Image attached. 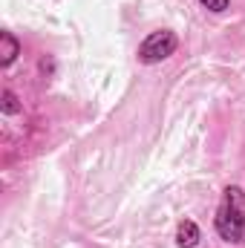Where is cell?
<instances>
[{"label": "cell", "mask_w": 245, "mask_h": 248, "mask_svg": "<svg viewBox=\"0 0 245 248\" xmlns=\"http://www.w3.org/2000/svg\"><path fill=\"white\" fill-rule=\"evenodd\" d=\"M214 225H216L219 240H225L231 246L245 243V190L240 185H228L222 190Z\"/></svg>", "instance_id": "6da1fadb"}, {"label": "cell", "mask_w": 245, "mask_h": 248, "mask_svg": "<svg viewBox=\"0 0 245 248\" xmlns=\"http://www.w3.org/2000/svg\"><path fill=\"white\" fill-rule=\"evenodd\" d=\"M176 46H179L176 32H170V29H156V32H150V35L141 41V46H138V61L141 63H162L176 52Z\"/></svg>", "instance_id": "7a4b0ae2"}, {"label": "cell", "mask_w": 245, "mask_h": 248, "mask_svg": "<svg viewBox=\"0 0 245 248\" xmlns=\"http://www.w3.org/2000/svg\"><path fill=\"white\" fill-rule=\"evenodd\" d=\"M199 240H202V231H199V225L193 219H182L176 225V246L179 248H196Z\"/></svg>", "instance_id": "3957f363"}, {"label": "cell", "mask_w": 245, "mask_h": 248, "mask_svg": "<svg viewBox=\"0 0 245 248\" xmlns=\"http://www.w3.org/2000/svg\"><path fill=\"white\" fill-rule=\"evenodd\" d=\"M0 44H3V66H12L15 58L20 55V44H17V38H15L12 32H3V35H0Z\"/></svg>", "instance_id": "277c9868"}, {"label": "cell", "mask_w": 245, "mask_h": 248, "mask_svg": "<svg viewBox=\"0 0 245 248\" xmlns=\"http://www.w3.org/2000/svg\"><path fill=\"white\" fill-rule=\"evenodd\" d=\"M20 110H23V107L17 104V95H15L12 90H3V113H6V116H17Z\"/></svg>", "instance_id": "5b68a950"}, {"label": "cell", "mask_w": 245, "mask_h": 248, "mask_svg": "<svg viewBox=\"0 0 245 248\" xmlns=\"http://www.w3.org/2000/svg\"><path fill=\"white\" fill-rule=\"evenodd\" d=\"M199 3H202L208 12H216V15H219V12H225V9L231 6V0H199Z\"/></svg>", "instance_id": "8992f818"}]
</instances>
